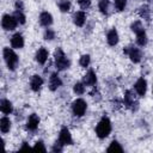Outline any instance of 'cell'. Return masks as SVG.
Here are the masks:
<instances>
[{
    "label": "cell",
    "mask_w": 153,
    "mask_h": 153,
    "mask_svg": "<svg viewBox=\"0 0 153 153\" xmlns=\"http://www.w3.org/2000/svg\"><path fill=\"white\" fill-rule=\"evenodd\" d=\"M111 131V123H110V120L108 117H103L100 120V122L97 124V128H96V133L98 135V137L100 139H104L106 137Z\"/></svg>",
    "instance_id": "1"
},
{
    "label": "cell",
    "mask_w": 153,
    "mask_h": 153,
    "mask_svg": "<svg viewBox=\"0 0 153 153\" xmlns=\"http://www.w3.org/2000/svg\"><path fill=\"white\" fill-rule=\"evenodd\" d=\"M4 59L7 63V67L8 69L13 71L16 67H17V63H18V56L17 54L10 49V48H4Z\"/></svg>",
    "instance_id": "2"
},
{
    "label": "cell",
    "mask_w": 153,
    "mask_h": 153,
    "mask_svg": "<svg viewBox=\"0 0 153 153\" xmlns=\"http://www.w3.org/2000/svg\"><path fill=\"white\" fill-rule=\"evenodd\" d=\"M55 66L59 71H63V69L69 67V61L66 57L62 49H60V48L55 51Z\"/></svg>",
    "instance_id": "3"
},
{
    "label": "cell",
    "mask_w": 153,
    "mask_h": 153,
    "mask_svg": "<svg viewBox=\"0 0 153 153\" xmlns=\"http://www.w3.org/2000/svg\"><path fill=\"white\" fill-rule=\"evenodd\" d=\"M72 109H73V114L75 116H82L86 111V102L81 98L76 99L73 102V105H72Z\"/></svg>",
    "instance_id": "4"
},
{
    "label": "cell",
    "mask_w": 153,
    "mask_h": 153,
    "mask_svg": "<svg viewBox=\"0 0 153 153\" xmlns=\"http://www.w3.org/2000/svg\"><path fill=\"white\" fill-rule=\"evenodd\" d=\"M17 23H18V20L16 19V17L14 16H10V14H5L2 17V22H1L2 27L5 30H13V29H16Z\"/></svg>",
    "instance_id": "5"
},
{
    "label": "cell",
    "mask_w": 153,
    "mask_h": 153,
    "mask_svg": "<svg viewBox=\"0 0 153 153\" xmlns=\"http://www.w3.org/2000/svg\"><path fill=\"white\" fill-rule=\"evenodd\" d=\"M123 51H124V54H128V55H129V57H130V60H131L133 62H135V63L140 62V60H141V51H140L137 48H135V47H129V48L123 49Z\"/></svg>",
    "instance_id": "6"
},
{
    "label": "cell",
    "mask_w": 153,
    "mask_h": 153,
    "mask_svg": "<svg viewBox=\"0 0 153 153\" xmlns=\"http://www.w3.org/2000/svg\"><path fill=\"white\" fill-rule=\"evenodd\" d=\"M59 141L62 143V145H71L72 143V136H71V133L69 130L63 127L60 131V136H59Z\"/></svg>",
    "instance_id": "7"
},
{
    "label": "cell",
    "mask_w": 153,
    "mask_h": 153,
    "mask_svg": "<svg viewBox=\"0 0 153 153\" xmlns=\"http://www.w3.org/2000/svg\"><path fill=\"white\" fill-rule=\"evenodd\" d=\"M135 90L137 92L139 96H143L146 93V90H147V82L143 78H140L136 82H135Z\"/></svg>",
    "instance_id": "8"
},
{
    "label": "cell",
    "mask_w": 153,
    "mask_h": 153,
    "mask_svg": "<svg viewBox=\"0 0 153 153\" xmlns=\"http://www.w3.org/2000/svg\"><path fill=\"white\" fill-rule=\"evenodd\" d=\"M11 45H12V48H16V49L22 48L24 45V38H23V36L20 33L13 35L12 38H11Z\"/></svg>",
    "instance_id": "9"
},
{
    "label": "cell",
    "mask_w": 153,
    "mask_h": 153,
    "mask_svg": "<svg viewBox=\"0 0 153 153\" xmlns=\"http://www.w3.org/2000/svg\"><path fill=\"white\" fill-rule=\"evenodd\" d=\"M38 123H39V118L36 114H32L30 115V117L27 118V123H26V127L27 129L30 130H36L37 127H38Z\"/></svg>",
    "instance_id": "10"
},
{
    "label": "cell",
    "mask_w": 153,
    "mask_h": 153,
    "mask_svg": "<svg viewBox=\"0 0 153 153\" xmlns=\"http://www.w3.org/2000/svg\"><path fill=\"white\" fill-rule=\"evenodd\" d=\"M61 84H62V81H61V79L59 78V75H57L56 73H54V74H51V75H50L49 87H50V90H51V91L57 90V87H60V86H61Z\"/></svg>",
    "instance_id": "11"
},
{
    "label": "cell",
    "mask_w": 153,
    "mask_h": 153,
    "mask_svg": "<svg viewBox=\"0 0 153 153\" xmlns=\"http://www.w3.org/2000/svg\"><path fill=\"white\" fill-rule=\"evenodd\" d=\"M36 60H37L38 63L43 65L48 60V50L45 48H39L36 53Z\"/></svg>",
    "instance_id": "12"
},
{
    "label": "cell",
    "mask_w": 153,
    "mask_h": 153,
    "mask_svg": "<svg viewBox=\"0 0 153 153\" xmlns=\"http://www.w3.org/2000/svg\"><path fill=\"white\" fill-rule=\"evenodd\" d=\"M42 84H43V79H42L39 75H33V76L31 78L30 86H31V88H32L33 91H38V90L41 88Z\"/></svg>",
    "instance_id": "13"
},
{
    "label": "cell",
    "mask_w": 153,
    "mask_h": 153,
    "mask_svg": "<svg viewBox=\"0 0 153 153\" xmlns=\"http://www.w3.org/2000/svg\"><path fill=\"white\" fill-rule=\"evenodd\" d=\"M39 22L43 26H49L53 23V17L49 12H42L39 16Z\"/></svg>",
    "instance_id": "14"
},
{
    "label": "cell",
    "mask_w": 153,
    "mask_h": 153,
    "mask_svg": "<svg viewBox=\"0 0 153 153\" xmlns=\"http://www.w3.org/2000/svg\"><path fill=\"white\" fill-rule=\"evenodd\" d=\"M96 81H97V76H96L94 72L93 71H88L86 73V75L84 76V84L91 86V85H94Z\"/></svg>",
    "instance_id": "15"
},
{
    "label": "cell",
    "mask_w": 153,
    "mask_h": 153,
    "mask_svg": "<svg viewBox=\"0 0 153 153\" xmlns=\"http://www.w3.org/2000/svg\"><path fill=\"white\" fill-rule=\"evenodd\" d=\"M106 38H108V43H109L110 45H116L117 42H118V33H117V31H116L115 29L110 30V31L108 32Z\"/></svg>",
    "instance_id": "16"
},
{
    "label": "cell",
    "mask_w": 153,
    "mask_h": 153,
    "mask_svg": "<svg viewBox=\"0 0 153 153\" xmlns=\"http://www.w3.org/2000/svg\"><path fill=\"white\" fill-rule=\"evenodd\" d=\"M85 20H86V14H85V12L79 11V12H76V13L74 14V24H75L76 26H82L84 23H85Z\"/></svg>",
    "instance_id": "17"
},
{
    "label": "cell",
    "mask_w": 153,
    "mask_h": 153,
    "mask_svg": "<svg viewBox=\"0 0 153 153\" xmlns=\"http://www.w3.org/2000/svg\"><path fill=\"white\" fill-rule=\"evenodd\" d=\"M0 109H1V111H2L4 114L8 115V114H11L12 110H13L12 103H11L10 100H7V99H2L1 103H0Z\"/></svg>",
    "instance_id": "18"
},
{
    "label": "cell",
    "mask_w": 153,
    "mask_h": 153,
    "mask_svg": "<svg viewBox=\"0 0 153 153\" xmlns=\"http://www.w3.org/2000/svg\"><path fill=\"white\" fill-rule=\"evenodd\" d=\"M11 128V122H10V118L7 117H2L0 120V129L2 133H7Z\"/></svg>",
    "instance_id": "19"
},
{
    "label": "cell",
    "mask_w": 153,
    "mask_h": 153,
    "mask_svg": "<svg viewBox=\"0 0 153 153\" xmlns=\"http://www.w3.org/2000/svg\"><path fill=\"white\" fill-rule=\"evenodd\" d=\"M124 105L127 108H130L131 105H134V96H133L131 91H126V93H124Z\"/></svg>",
    "instance_id": "20"
},
{
    "label": "cell",
    "mask_w": 153,
    "mask_h": 153,
    "mask_svg": "<svg viewBox=\"0 0 153 153\" xmlns=\"http://www.w3.org/2000/svg\"><path fill=\"white\" fill-rule=\"evenodd\" d=\"M136 36H137V39H136V42H137V44H139V45H145V44L147 43V36H146L145 31H142V32H139Z\"/></svg>",
    "instance_id": "21"
},
{
    "label": "cell",
    "mask_w": 153,
    "mask_h": 153,
    "mask_svg": "<svg viewBox=\"0 0 153 153\" xmlns=\"http://www.w3.org/2000/svg\"><path fill=\"white\" fill-rule=\"evenodd\" d=\"M131 30L137 35L139 32H142L143 31V27H142V24H141V22H139V20H136V22H134L133 24H131Z\"/></svg>",
    "instance_id": "22"
},
{
    "label": "cell",
    "mask_w": 153,
    "mask_h": 153,
    "mask_svg": "<svg viewBox=\"0 0 153 153\" xmlns=\"http://www.w3.org/2000/svg\"><path fill=\"white\" fill-rule=\"evenodd\" d=\"M108 152H122V147L117 141H112L108 148Z\"/></svg>",
    "instance_id": "23"
},
{
    "label": "cell",
    "mask_w": 153,
    "mask_h": 153,
    "mask_svg": "<svg viewBox=\"0 0 153 153\" xmlns=\"http://www.w3.org/2000/svg\"><path fill=\"white\" fill-rule=\"evenodd\" d=\"M99 10L103 14L108 13V8H109V1L108 0H99Z\"/></svg>",
    "instance_id": "24"
},
{
    "label": "cell",
    "mask_w": 153,
    "mask_h": 153,
    "mask_svg": "<svg viewBox=\"0 0 153 153\" xmlns=\"http://www.w3.org/2000/svg\"><path fill=\"white\" fill-rule=\"evenodd\" d=\"M59 7L62 12H68L69 8H71V2L68 0H62L59 2Z\"/></svg>",
    "instance_id": "25"
},
{
    "label": "cell",
    "mask_w": 153,
    "mask_h": 153,
    "mask_svg": "<svg viewBox=\"0 0 153 153\" xmlns=\"http://www.w3.org/2000/svg\"><path fill=\"white\" fill-rule=\"evenodd\" d=\"M139 14L143 18H146L147 20H149V8L148 6H141L139 10Z\"/></svg>",
    "instance_id": "26"
},
{
    "label": "cell",
    "mask_w": 153,
    "mask_h": 153,
    "mask_svg": "<svg viewBox=\"0 0 153 153\" xmlns=\"http://www.w3.org/2000/svg\"><path fill=\"white\" fill-rule=\"evenodd\" d=\"M73 90H74V92H75L76 94H82V93L85 92V86H84V84H81V82H76V84L74 85Z\"/></svg>",
    "instance_id": "27"
},
{
    "label": "cell",
    "mask_w": 153,
    "mask_h": 153,
    "mask_svg": "<svg viewBox=\"0 0 153 153\" xmlns=\"http://www.w3.org/2000/svg\"><path fill=\"white\" fill-rule=\"evenodd\" d=\"M14 17H16V19H17L20 24H24V23H25V16L22 13V11L17 10V11L14 12Z\"/></svg>",
    "instance_id": "28"
},
{
    "label": "cell",
    "mask_w": 153,
    "mask_h": 153,
    "mask_svg": "<svg viewBox=\"0 0 153 153\" xmlns=\"http://www.w3.org/2000/svg\"><path fill=\"white\" fill-rule=\"evenodd\" d=\"M79 63H80V66H82V67H87V66L90 65V55H82V56L80 57Z\"/></svg>",
    "instance_id": "29"
},
{
    "label": "cell",
    "mask_w": 153,
    "mask_h": 153,
    "mask_svg": "<svg viewBox=\"0 0 153 153\" xmlns=\"http://www.w3.org/2000/svg\"><path fill=\"white\" fill-rule=\"evenodd\" d=\"M127 1L126 0H115V7L117 8V11H123L126 7Z\"/></svg>",
    "instance_id": "30"
},
{
    "label": "cell",
    "mask_w": 153,
    "mask_h": 153,
    "mask_svg": "<svg viewBox=\"0 0 153 153\" xmlns=\"http://www.w3.org/2000/svg\"><path fill=\"white\" fill-rule=\"evenodd\" d=\"M54 37H55V32L53 30H50V29H47L45 33H44V38L45 39H53Z\"/></svg>",
    "instance_id": "31"
},
{
    "label": "cell",
    "mask_w": 153,
    "mask_h": 153,
    "mask_svg": "<svg viewBox=\"0 0 153 153\" xmlns=\"http://www.w3.org/2000/svg\"><path fill=\"white\" fill-rule=\"evenodd\" d=\"M78 4L80 5V7H81V8L86 10L87 7H90V5H91V0H79V1H78Z\"/></svg>",
    "instance_id": "32"
},
{
    "label": "cell",
    "mask_w": 153,
    "mask_h": 153,
    "mask_svg": "<svg viewBox=\"0 0 153 153\" xmlns=\"http://www.w3.org/2000/svg\"><path fill=\"white\" fill-rule=\"evenodd\" d=\"M33 148H35V149H38V151H42V152L45 151V147H44V145H43L42 141H37L36 145L33 146Z\"/></svg>",
    "instance_id": "33"
},
{
    "label": "cell",
    "mask_w": 153,
    "mask_h": 153,
    "mask_svg": "<svg viewBox=\"0 0 153 153\" xmlns=\"http://www.w3.org/2000/svg\"><path fill=\"white\" fill-rule=\"evenodd\" d=\"M62 146H63V145H62V143L59 141V142H56V143L54 145L53 151H54V152H61V151H62Z\"/></svg>",
    "instance_id": "34"
},
{
    "label": "cell",
    "mask_w": 153,
    "mask_h": 153,
    "mask_svg": "<svg viewBox=\"0 0 153 153\" xmlns=\"http://www.w3.org/2000/svg\"><path fill=\"white\" fill-rule=\"evenodd\" d=\"M16 7H17V10L22 11V10H23V2H22L20 0H18V1L16 2Z\"/></svg>",
    "instance_id": "35"
},
{
    "label": "cell",
    "mask_w": 153,
    "mask_h": 153,
    "mask_svg": "<svg viewBox=\"0 0 153 153\" xmlns=\"http://www.w3.org/2000/svg\"><path fill=\"white\" fill-rule=\"evenodd\" d=\"M20 149H30V146L26 142H23V146L20 147Z\"/></svg>",
    "instance_id": "36"
}]
</instances>
